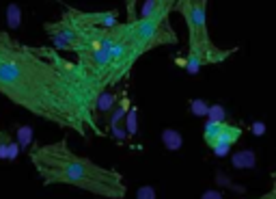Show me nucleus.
Here are the masks:
<instances>
[{"mask_svg":"<svg viewBox=\"0 0 276 199\" xmlns=\"http://www.w3.org/2000/svg\"><path fill=\"white\" fill-rule=\"evenodd\" d=\"M255 199H276V184L272 186L270 193H265V195H261V197H255Z\"/></svg>","mask_w":276,"mask_h":199,"instance_id":"19","label":"nucleus"},{"mask_svg":"<svg viewBox=\"0 0 276 199\" xmlns=\"http://www.w3.org/2000/svg\"><path fill=\"white\" fill-rule=\"evenodd\" d=\"M272 178H274V180H276V171H274V173H272Z\"/></svg>","mask_w":276,"mask_h":199,"instance_id":"20","label":"nucleus"},{"mask_svg":"<svg viewBox=\"0 0 276 199\" xmlns=\"http://www.w3.org/2000/svg\"><path fill=\"white\" fill-rule=\"evenodd\" d=\"M212 149H214V154L218 158H222V156H226V154L231 152V145H226V143H218V145H214Z\"/></svg>","mask_w":276,"mask_h":199,"instance_id":"16","label":"nucleus"},{"mask_svg":"<svg viewBox=\"0 0 276 199\" xmlns=\"http://www.w3.org/2000/svg\"><path fill=\"white\" fill-rule=\"evenodd\" d=\"M263 132H265V124L255 122V124H253V134H257V137H261Z\"/></svg>","mask_w":276,"mask_h":199,"instance_id":"18","label":"nucleus"},{"mask_svg":"<svg viewBox=\"0 0 276 199\" xmlns=\"http://www.w3.org/2000/svg\"><path fill=\"white\" fill-rule=\"evenodd\" d=\"M257 165V158L253 149H242V152L233 154V167L235 169H253Z\"/></svg>","mask_w":276,"mask_h":199,"instance_id":"7","label":"nucleus"},{"mask_svg":"<svg viewBox=\"0 0 276 199\" xmlns=\"http://www.w3.org/2000/svg\"><path fill=\"white\" fill-rule=\"evenodd\" d=\"M175 11L183 15L186 26H188V48L190 52L199 54L203 65H216L222 63L238 52V48H229V50H220L209 37L207 30V0H177Z\"/></svg>","mask_w":276,"mask_h":199,"instance_id":"3","label":"nucleus"},{"mask_svg":"<svg viewBox=\"0 0 276 199\" xmlns=\"http://www.w3.org/2000/svg\"><path fill=\"white\" fill-rule=\"evenodd\" d=\"M201 199H224L218 190H205V193L201 195Z\"/></svg>","mask_w":276,"mask_h":199,"instance_id":"17","label":"nucleus"},{"mask_svg":"<svg viewBox=\"0 0 276 199\" xmlns=\"http://www.w3.org/2000/svg\"><path fill=\"white\" fill-rule=\"evenodd\" d=\"M0 93L61 128L102 137L97 93L76 63L50 48H32L0 33Z\"/></svg>","mask_w":276,"mask_h":199,"instance_id":"1","label":"nucleus"},{"mask_svg":"<svg viewBox=\"0 0 276 199\" xmlns=\"http://www.w3.org/2000/svg\"><path fill=\"white\" fill-rule=\"evenodd\" d=\"M162 141H164V147L170 149V152H177V149L181 147V143H183L181 134L177 130H170V128H166L164 132H162Z\"/></svg>","mask_w":276,"mask_h":199,"instance_id":"8","label":"nucleus"},{"mask_svg":"<svg viewBox=\"0 0 276 199\" xmlns=\"http://www.w3.org/2000/svg\"><path fill=\"white\" fill-rule=\"evenodd\" d=\"M136 199H156V188L153 186H141L136 193Z\"/></svg>","mask_w":276,"mask_h":199,"instance_id":"15","label":"nucleus"},{"mask_svg":"<svg viewBox=\"0 0 276 199\" xmlns=\"http://www.w3.org/2000/svg\"><path fill=\"white\" fill-rule=\"evenodd\" d=\"M20 154V145L9 132L0 130V161H13Z\"/></svg>","mask_w":276,"mask_h":199,"instance_id":"6","label":"nucleus"},{"mask_svg":"<svg viewBox=\"0 0 276 199\" xmlns=\"http://www.w3.org/2000/svg\"><path fill=\"white\" fill-rule=\"evenodd\" d=\"M177 63H179V65L188 71V74H199V69L203 65V61H201L199 54H194L190 50H188V57H186V59H177Z\"/></svg>","mask_w":276,"mask_h":199,"instance_id":"9","label":"nucleus"},{"mask_svg":"<svg viewBox=\"0 0 276 199\" xmlns=\"http://www.w3.org/2000/svg\"><path fill=\"white\" fill-rule=\"evenodd\" d=\"M136 117H138V110L134 106H129L127 110V115H125V132H127V137H134L136 134Z\"/></svg>","mask_w":276,"mask_h":199,"instance_id":"11","label":"nucleus"},{"mask_svg":"<svg viewBox=\"0 0 276 199\" xmlns=\"http://www.w3.org/2000/svg\"><path fill=\"white\" fill-rule=\"evenodd\" d=\"M28 156L45 186H78L108 199H123L127 193V186L119 171L104 169L88 158L74 154L67 145V139L50 143V145H35L30 147Z\"/></svg>","mask_w":276,"mask_h":199,"instance_id":"2","label":"nucleus"},{"mask_svg":"<svg viewBox=\"0 0 276 199\" xmlns=\"http://www.w3.org/2000/svg\"><path fill=\"white\" fill-rule=\"evenodd\" d=\"M240 137H242V128H238V126H231L226 122H207L205 124V143L209 147L218 145V143L233 145Z\"/></svg>","mask_w":276,"mask_h":199,"instance_id":"4","label":"nucleus"},{"mask_svg":"<svg viewBox=\"0 0 276 199\" xmlns=\"http://www.w3.org/2000/svg\"><path fill=\"white\" fill-rule=\"evenodd\" d=\"M30 141H32V128L30 126H20L18 128V145H20V149L28 147Z\"/></svg>","mask_w":276,"mask_h":199,"instance_id":"12","label":"nucleus"},{"mask_svg":"<svg viewBox=\"0 0 276 199\" xmlns=\"http://www.w3.org/2000/svg\"><path fill=\"white\" fill-rule=\"evenodd\" d=\"M207 108H209L207 100L197 98V100H192V102H190V113H192V115H197V117H205V115H207Z\"/></svg>","mask_w":276,"mask_h":199,"instance_id":"14","label":"nucleus"},{"mask_svg":"<svg viewBox=\"0 0 276 199\" xmlns=\"http://www.w3.org/2000/svg\"><path fill=\"white\" fill-rule=\"evenodd\" d=\"M205 117H209V122H226V110L220 104H212L207 108Z\"/></svg>","mask_w":276,"mask_h":199,"instance_id":"13","label":"nucleus"},{"mask_svg":"<svg viewBox=\"0 0 276 199\" xmlns=\"http://www.w3.org/2000/svg\"><path fill=\"white\" fill-rule=\"evenodd\" d=\"M117 102H119L117 93L104 89L95 100V119H108V115L112 113V108L117 106Z\"/></svg>","mask_w":276,"mask_h":199,"instance_id":"5","label":"nucleus"},{"mask_svg":"<svg viewBox=\"0 0 276 199\" xmlns=\"http://www.w3.org/2000/svg\"><path fill=\"white\" fill-rule=\"evenodd\" d=\"M20 20H22L20 7L18 5H9V7H7V24H9L11 28H18L20 26Z\"/></svg>","mask_w":276,"mask_h":199,"instance_id":"10","label":"nucleus"}]
</instances>
